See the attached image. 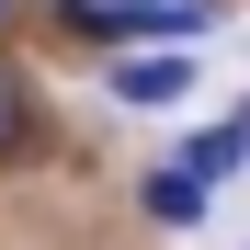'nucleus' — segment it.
Here are the masks:
<instances>
[{
	"label": "nucleus",
	"mask_w": 250,
	"mask_h": 250,
	"mask_svg": "<svg viewBox=\"0 0 250 250\" xmlns=\"http://www.w3.org/2000/svg\"><path fill=\"white\" fill-rule=\"evenodd\" d=\"M12 159H46V103H34V80L0 57V171Z\"/></svg>",
	"instance_id": "nucleus-1"
},
{
	"label": "nucleus",
	"mask_w": 250,
	"mask_h": 250,
	"mask_svg": "<svg viewBox=\"0 0 250 250\" xmlns=\"http://www.w3.org/2000/svg\"><path fill=\"white\" fill-rule=\"evenodd\" d=\"M193 91V57L159 46V57H114V103H182Z\"/></svg>",
	"instance_id": "nucleus-2"
},
{
	"label": "nucleus",
	"mask_w": 250,
	"mask_h": 250,
	"mask_svg": "<svg viewBox=\"0 0 250 250\" xmlns=\"http://www.w3.org/2000/svg\"><path fill=\"white\" fill-rule=\"evenodd\" d=\"M182 159L205 182H228V171H250V114H228V125H205V137H182Z\"/></svg>",
	"instance_id": "nucleus-3"
},
{
	"label": "nucleus",
	"mask_w": 250,
	"mask_h": 250,
	"mask_svg": "<svg viewBox=\"0 0 250 250\" xmlns=\"http://www.w3.org/2000/svg\"><path fill=\"white\" fill-rule=\"evenodd\" d=\"M148 216L159 228H193L205 216V171H193V159H182V171H148Z\"/></svg>",
	"instance_id": "nucleus-4"
},
{
	"label": "nucleus",
	"mask_w": 250,
	"mask_h": 250,
	"mask_svg": "<svg viewBox=\"0 0 250 250\" xmlns=\"http://www.w3.org/2000/svg\"><path fill=\"white\" fill-rule=\"evenodd\" d=\"M216 0H125V34H205Z\"/></svg>",
	"instance_id": "nucleus-5"
}]
</instances>
